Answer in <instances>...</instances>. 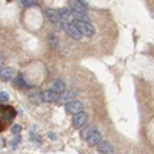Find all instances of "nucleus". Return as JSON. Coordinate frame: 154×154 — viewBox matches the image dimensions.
Instances as JSON below:
<instances>
[{"instance_id":"nucleus-1","label":"nucleus","mask_w":154,"mask_h":154,"mask_svg":"<svg viewBox=\"0 0 154 154\" xmlns=\"http://www.w3.org/2000/svg\"><path fill=\"white\" fill-rule=\"evenodd\" d=\"M62 28L66 31V34L71 37V38H74V40H80V38L83 37L82 34H80V31H79V28L75 26V23L72 22V23H63L62 25Z\"/></svg>"},{"instance_id":"nucleus-2","label":"nucleus","mask_w":154,"mask_h":154,"mask_svg":"<svg viewBox=\"0 0 154 154\" xmlns=\"http://www.w3.org/2000/svg\"><path fill=\"white\" fill-rule=\"evenodd\" d=\"M74 23H75V26L79 28L82 35H85V37H93L94 35L96 29L91 23H85V22H74Z\"/></svg>"},{"instance_id":"nucleus-3","label":"nucleus","mask_w":154,"mask_h":154,"mask_svg":"<svg viewBox=\"0 0 154 154\" xmlns=\"http://www.w3.org/2000/svg\"><path fill=\"white\" fill-rule=\"evenodd\" d=\"M86 125H88V114L85 111L72 116V126L74 128H80L82 130V128H85Z\"/></svg>"},{"instance_id":"nucleus-4","label":"nucleus","mask_w":154,"mask_h":154,"mask_svg":"<svg viewBox=\"0 0 154 154\" xmlns=\"http://www.w3.org/2000/svg\"><path fill=\"white\" fill-rule=\"evenodd\" d=\"M65 108H66V112H69V114L75 116V114H79V112H82V111H83V103H82L80 100L74 99V100L68 102V103L65 105Z\"/></svg>"},{"instance_id":"nucleus-5","label":"nucleus","mask_w":154,"mask_h":154,"mask_svg":"<svg viewBox=\"0 0 154 154\" xmlns=\"http://www.w3.org/2000/svg\"><path fill=\"white\" fill-rule=\"evenodd\" d=\"M75 96H77V91H75V89H69V91H65V93L59 94L56 102H59L60 105H66L68 102H71V100L75 99Z\"/></svg>"},{"instance_id":"nucleus-6","label":"nucleus","mask_w":154,"mask_h":154,"mask_svg":"<svg viewBox=\"0 0 154 154\" xmlns=\"http://www.w3.org/2000/svg\"><path fill=\"white\" fill-rule=\"evenodd\" d=\"M45 14H46V17H48V20L54 25V26H59V28H62V25H63V22L60 20V16H59V12L56 11V9H46L45 11Z\"/></svg>"},{"instance_id":"nucleus-7","label":"nucleus","mask_w":154,"mask_h":154,"mask_svg":"<svg viewBox=\"0 0 154 154\" xmlns=\"http://www.w3.org/2000/svg\"><path fill=\"white\" fill-rule=\"evenodd\" d=\"M14 77H16V71L12 69V68H0V79H2L3 82H11V80H14Z\"/></svg>"},{"instance_id":"nucleus-8","label":"nucleus","mask_w":154,"mask_h":154,"mask_svg":"<svg viewBox=\"0 0 154 154\" xmlns=\"http://www.w3.org/2000/svg\"><path fill=\"white\" fill-rule=\"evenodd\" d=\"M86 142L91 145V146H97V145L102 142V136H100L99 130H96V128H94V130L91 131V134L86 137Z\"/></svg>"},{"instance_id":"nucleus-9","label":"nucleus","mask_w":154,"mask_h":154,"mask_svg":"<svg viewBox=\"0 0 154 154\" xmlns=\"http://www.w3.org/2000/svg\"><path fill=\"white\" fill-rule=\"evenodd\" d=\"M57 12H59V16H60V20H62L63 23H72V22H74L71 9H68V8H60V9H59Z\"/></svg>"},{"instance_id":"nucleus-10","label":"nucleus","mask_w":154,"mask_h":154,"mask_svg":"<svg viewBox=\"0 0 154 154\" xmlns=\"http://www.w3.org/2000/svg\"><path fill=\"white\" fill-rule=\"evenodd\" d=\"M51 89H53V91L59 96V94H62V93L66 91V85H65V82H63V80L57 79V80L53 82V86H51Z\"/></svg>"},{"instance_id":"nucleus-11","label":"nucleus","mask_w":154,"mask_h":154,"mask_svg":"<svg viewBox=\"0 0 154 154\" xmlns=\"http://www.w3.org/2000/svg\"><path fill=\"white\" fill-rule=\"evenodd\" d=\"M97 149L102 152V154H114V148L109 142H105V140H102V142L97 145Z\"/></svg>"},{"instance_id":"nucleus-12","label":"nucleus","mask_w":154,"mask_h":154,"mask_svg":"<svg viewBox=\"0 0 154 154\" xmlns=\"http://www.w3.org/2000/svg\"><path fill=\"white\" fill-rule=\"evenodd\" d=\"M72 12V19L74 22H85V23H91L86 12H80V11H71Z\"/></svg>"},{"instance_id":"nucleus-13","label":"nucleus","mask_w":154,"mask_h":154,"mask_svg":"<svg viewBox=\"0 0 154 154\" xmlns=\"http://www.w3.org/2000/svg\"><path fill=\"white\" fill-rule=\"evenodd\" d=\"M42 100H45V102H56L57 100V94L51 88H48V89H45V91L42 93Z\"/></svg>"},{"instance_id":"nucleus-14","label":"nucleus","mask_w":154,"mask_h":154,"mask_svg":"<svg viewBox=\"0 0 154 154\" xmlns=\"http://www.w3.org/2000/svg\"><path fill=\"white\" fill-rule=\"evenodd\" d=\"M69 6L72 11H80V12H86V5H83L79 0H69Z\"/></svg>"},{"instance_id":"nucleus-15","label":"nucleus","mask_w":154,"mask_h":154,"mask_svg":"<svg viewBox=\"0 0 154 154\" xmlns=\"http://www.w3.org/2000/svg\"><path fill=\"white\" fill-rule=\"evenodd\" d=\"M48 42H49V45H51V46L57 48V46H59V43H60V40H59V34H56V32L49 34V37H48Z\"/></svg>"},{"instance_id":"nucleus-16","label":"nucleus","mask_w":154,"mask_h":154,"mask_svg":"<svg viewBox=\"0 0 154 154\" xmlns=\"http://www.w3.org/2000/svg\"><path fill=\"white\" fill-rule=\"evenodd\" d=\"M29 99H31V102H34L35 105H38V103L42 102V94H40V93H37V91H34V93L31 94Z\"/></svg>"},{"instance_id":"nucleus-17","label":"nucleus","mask_w":154,"mask_h":154,"mask_svg":"<svg viewBox=\"0 0 154 154\" xmlns=\"http://www.w3.org/2000/svg\"><path fill=\"white\" fill-rule=\"evenodd\" d=\"M19 3L25 8H29V6H34L37 5V0H19Z\"/></svg>"},{"instance_id":"nucleus-18","label":"nucleus","mask_w":154,"mask_h":154,"mask_svg":"<svg viewBox=\"0 0 154 154\" xmlns=\"http://www.w3.org/2000/svg\"><path fill=\"white\" fill-rule=\"evenodd\" d=\"M93 130H94V126H88V125H86L85 128H82V137L86 140V137H88L89 134H91V131H93Z\"/></svg>"},{"instance_id":"nucleus-19","label":"nucleus","mask_w":154,"mask_h":154,"mask_svg":"<svg viewBox=\"0 0 154 154\" xmlns=\"http://www.w3.org/2000/svg\"><path fill=\"white\" fill-rule=\"evenodd\" d=\"M14 79H16V82H17L16 85H17L19 88H26V86H28L26 83H25V80H23V77H20V75H16Z\"/></svg>"},{"instance_id":"nucleus-20","label":"nucleus","mask_w":154,"mask_h":154,"mask_svg":"<svg viewBox=\"0 0 154 154\" xmlns=\"http://www.w3.org/2000/svg\"><path fill=\"white\" fill-rule=\"evenodd\" d=\"M20 131H22V126H20V125H14V126L11 128V133L14 134V136H19Z\"/></svg>"},{"instance_id":"nucleus-21","label":"nucleus","mask_w":154,"mask_h":154,"mask_svg":"<svg viewBox=\"0 0 154 154\" xmlns=\"http://www.w3.org/2000/svg\"><path fill=\"white\" fill-rule=\"evenodd\" d=\"M9 100V94L8 93H0V103H5V102H8Z\"/></svg>"},{"instance_id":"nucleus-22","label":"nucleus","mask_w":154,"mask_h":154,"mask_svg":"<svg viewBox=\"0 0 154 154\" xmlns=\"http://www.w3.org/2000/svg\"><path fill=\"white\" fill-rule=\"evenodd\" d=\"M20 142H22V139H20L19 136H17V137H16V139H14V140H12V142H11V145H12V146L16 148V146H17V145L20 143Z\"/></svg>"},{"instance_id":"nucleus-23","label":"nucleus","mask_w":154,"mask_h":154,"mask_svg":"<svg viewBox=\"0 0 154 154\" xmlns=\"http://www.w3.org/2000/svg\"><path fill=\"white\" fill-rule=\"evenodd\" d=\"M5 54H0V65H3V63H5Z\"/></svg>"},{"instance_id":"nucleus-24","label":"nucleus","mask_w":154,"mask_h":154,"mask_svg":"<svg viewBox=\"0 0 154 154\" xmlns=\"http://www.w3.org/2000/svg\"><path fill=\"white\" fill-rule=\"evenodd\" d=\"M49 139H53V140H56V134H53V133H49Z\"/></svg>"}]
</instances>
